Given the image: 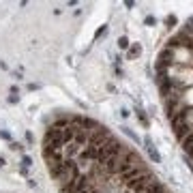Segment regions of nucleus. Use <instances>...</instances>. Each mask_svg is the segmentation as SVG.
<instances>
[{
    "instance_id": "obj_2",
    "label": "nucleus",
    "mask_w": 193,
    "mask_h": 193,
    "mask_svg": "<svg viewBox=\"0 0 193 193\" xmlns=\"http://www.w3.org/2000/svg\"><path fill=\"white\" fill-rule=\"evenodd\" d=\"M144 144H146V150H148L150 159H152L155 163H161V155L157 152V148H152V140H150V137H146V140H144Z\"/></svg>"
},
{
    "instance_id": "obj_12",
    "label": "nucleus",
    "mask_w": 193,
    "mask_h": 193,
    "mask_svg": "<svg viewBox=\"0 0 193 193\" xmlns=\"http://www.w3.org/2000/svg\"><path fill=\"white\" fill-rule=\"evenodd\" d=\"M11 150H17V148H22V144H17V142H11V146H9Z\"/></svg>"
},
{
    "instance_id": "obj_7",
    "label": "nucleus",
    "mask_w": 193,
    "mask_h": 193,
    "mask_svg": "<svg viewBox=\"0 0 193 193\" xmlns=\"http://www.w3.org/2000/svg\"><path fill=\"white\" fill-rule=\"evenodd\" d=\"M137 116H140V120H142V125H144V127H148V120H146V116H144V112H140V110H137Z\"/></svg>"
},
{
    "instance_id": "obj_1",
    "label": "nucleus",
    "mask_w": 193,
    "mask_h": 193,
    "mask_svg": "<svg viewBox=\"0 0 193 193\" xmlns=\"http://www.w3.org/2000/svg\"><path fill=\"white\" fill-rule=\"evenodd\" d=\"M52 176L58 180L60 187H64V184H69L75 176H79V167H77L75 161H67V159H64V161H62L54 172H52Z\"/></svg>"
},
{
    "instance_id": "obj_4",
    "label": "nucleus",
    "mask_w": 193,
    "mask_h": 193,
    "mask_svg": "<svg viewBox=\"0 0 193 193\" xmlns=\"http://www.w3.org/2000/svg\"><path fill=\"white\" fill-rule=\"evenodd\" d=\"M122 131H125V133H127V135H129V137H131L133 142H140V137H137V135H135V133H133V131H131L129 127H122Z\"/></svg>"
},
{
    "instance_id": "obj_14",
    "label": "nucleus",
    "mask_w": 193,
    "mask_h": 193,
    "mask_svg": "<svg viewBox=\"0 0 193 193\" xmlns=\"http://www.w3.org/2000/svg\"><path fill=\"white\" fill-rule=\"evenodd\" d=\"M9 103H17V94H11L9 96Z\"/></svg>"
},
{
    "instance_id": "obj_15",
    "label": "nucleus",
    "mask_w": 193,
    "mask_h": 193,
    "mask_svg": "<svg viewBox=\"0 0 193 193\" xmlns=\"http://www.w3.org/2000/svg\"><path fill=\"white\" fill-rule=\"evenodd\" d=\"M5 163H7V161H5L2 157H0V167H5Z\"/></svg>"
},
{
    "instance_id": "obj_6",
    "label": "nucleus",
    "mask_w": 193,
    "mask_h": 193,
    "mask_svg": "<svg viewBox=\"0 0 193 193\" xmlns=\"http://www.w3.org/2000/svg\"><path fill=\"white\" fill-rule=\"evenodd\" d=\"M140 54H142V47H140V45L131 47V56H140Z\"/></svg>"
},
{
    "instance_id": "obj_10",
    "label": "nucleus",
    "mask_w": 193,
    "mask_h": 193,
    "mask_svg": "<svg viewBox=\"0 0 193 193\" xmlns=\"http://www.w3.org/2000/svg\"><path fill=\"white\" fill-rule=\"evenodd\" d=\"M144 22H146V26H152V24H155V22H157V20H155V17H152V15H148V17H146V20H144Z\"/></svg>"
},
{
    "instance_id": "obj_8",
    "label": "nucleus",
    "mask_w": 193,
    "mask_h": 193,
    "mask_svg": "<svg viewBox=\"0 0 193 193\" xmlns=\"http://www.w3.org/2000/svg\"><path fill=\"white\" fill-rule=\"evenodd\" d=\"M165 24H167V26H169V28H172V26H174V24H176V17H174V15H169V17H167V20H165Z\"/></svg>"
},
{
    "instance_id": "obj_11",
    "label": "nucleus",
    "mask_w": 193,
    "mask_h": 193,
    "mask_svg": "<svg viewBox=\"0 0 193 193\" xmlns=\"http://www.w3.org/2000/svg\"><path fill=\"white\" fill-rule=\"evenodd\" d=\"M0 137H2V140H11V133L9 131H0Z\"/></svg>"
},
{
    "instance_id": "obj_5",
    "label": "nucleus",
    "mask_w": 193,
    "mask_h": 193,
    "mask_svg": "<svg viewBox=\"0 0 193 193\" xmlns=\"http://www.w3.org/2000/svg\"><path fill=\"white\" fill-rule=\"evenodd\" d=\"M105 32H107V26H105V24H103V26H101V28H99V30H96V32H94V39H99V37H103V35H105Z\"/></svg>"
},
{
    "instance_id": "obj_13",
    "label": "nucleus",
    "mask_w": 193,
    "mask_h": 193,
    "mask_svg": "<svg viewBox=\"0 0 193 193\" xmlns=\"http://www.w3.org/2000/svg\"><path fill=\"white\" fill-rule=\"evenodd\" d=\"M26 142H28V144H32V142H35V137H32V133H26Z\"/></svg>"
},
{
    "instance_id": "obj_9",
    "label": "nucleus",
    "mask_w": 193,
    "mask_h": 193,
    "mask_svg": "<svg viewBox=\"0 0 193 193\" xmlns=\"http://www.w3.org/2000/svg\"><path fill=\"white\" fill-rule=\"evenodd\" d=\"M22 163H24V167H30V165H32V159H30V157H24Z\"/></svg>"
},
{
    "instance_id": "obj_3",
    "label": "nucleus",
    "mask_w": 193,
    "mask_h": 193,
    "mask_svg": "<svg viewBox=\"0 0 193 193\" xmlns=\"http://www.w3.org/2000/svg\"><path fill=\"white\" fill-rule=\"evenodd\" d=\"M118 47H120V49H127V47H129V39H127V37H120V39H118Z\"/></svg>"
}]
</instances>
